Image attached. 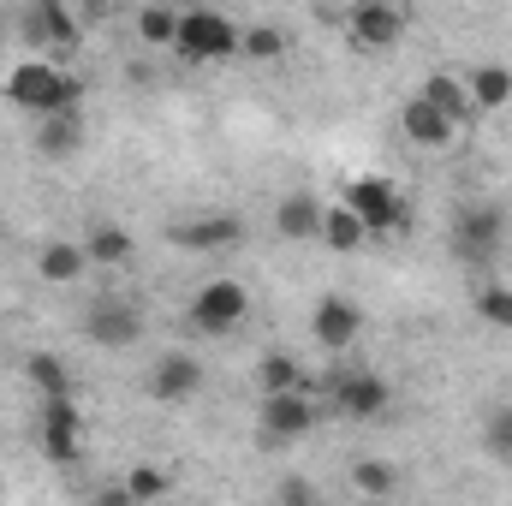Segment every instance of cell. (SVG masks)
Returning a JSON list of instances; mask_svg holds the SVG:
<instances>
[{"instance_id": "obj_5", "label": "cell", "mask_w": 512, "mask_h": 506, "mask_svg": "<svg viewBox=\"0 0 512 506\" xmlns=\"http://www.w3.org/2000/svg\"><path fill=\"white\" fill-rule=\"evenodd\" d=\"M501 251H507V215H501V209L477 203V209H465V215L453 221V256H459L465 268H495Z\"/></svg>"}, {"instance_id": "obj_11", "label": "cell", "mask_w": 512, "mask_h": 506, "mask_svg": "<svg viewBox=\"0 0 512 506\" xmlns=\"http://www.w3.org/2000/svg\"><path fill=\"white\" fill-rule=\"evenodd\" d=\"M310 334H316V346H322V352H352V346H358V334H364V310H358L352 298L328 292V298L316 304V316H310Z\"/></svg>"}, {"instance_id": "obj_30", "label": "cell", "mask_w": 512, "mask_h": 506, "mask_svg": "<svg viewBox=\"0 0 512 506\" xmlns=\"http://www.w3.org/2000/svg\"><path fill=\"white\" fill-rule=\"evenodd\" d=\"M483 447H489L495 459H512V405H495V411L483 417Z\"/></svg>"}, {"instance_id": "obj_31", "label": "cell", "mask_w": 512, "mask_h": 506, "mask_svg": "<svg viewBox=\"0 0 512 506\" xmlns=\"http://www.w3.org/2000/svg\"><path fill=\"white\" fill-rule=\"evenodd\" d=\"M316 495H322V489H316L310 477H286V483L274 489V501H316Z\"/></svg>"}, {"instance_id": "obj_21", "label": "cell", "mask_w": 512, "mask_h": 506, "mask_svg": "<svg viewBox=\"0 0 512 506\" xmlns=\"http://www.w3.org/2000/svg\"><path fill=\"white\" fill-rule=\"evenodd\" d=\"M417 96H423V102H435L453 126H465V120L477 114V108H471V96H465V78H447V72H429Z\"/></svg>"}, {"instance_id": "obj_16", "label": "cell", "mask_w": 512, "mask_h": 506, "mask_svg": "<svg viewBox=\"0 0 512 506\" xmlns=\"http://www.w3.org/2000/svg\"><path fill=\"white\" fill-rule=\"evenodd\" d=\"M274 233L280 239H316L322 233V197L316 191H286L274 203Z\"/></svg>"}, {"instance_id": "obj_17", "label": "cell", "mask_w": 512, "mask_h": 506, "mask_svg": "<svg viewBox=\"0 0 512 506\" xmlns=\"http://www.w3.org/2000/svg\"><path fill=\"white\" fill-rule=\"evenodd\" d=\"M78 143H84V114H78V108L42 114V126H36V149H42L48 161H66V155H78Z\"/></svg>"}, {"instance_id": "obj_25", "label": "cell", "mask_w": 512, "mask_h": 506, "mask_svg": "<svg viewBox=\"0 0 512 506\" xmlns=\"http://www.w3.org/2000/svg\"><path fill=\"white\" fill-rule=\"evenodd\" d=\"M239 54L256 60V66L280 60V54H286V30H280V24H251V30H239Z\"/></svg>"}, {"instance_id": "obj_10", "label": "cell", "mask_w": 512, "mask_h": 506, "mask_svg": "<svg viewBox=\"0 0 512 506\" xmlns=\"http://www.w3.org/2000/svg\"><path fill=\"white\" fill-rule=\"evenodd\" d=\"M18 30H24L36 48H54V54H72V48L84 42V30H78V18H72L66 0H30Z\"/></svg>"}, {"instance_id": "obj_9", "label": "cell", "mask_w": 512, "mask_h": 506, "mask_svg": "<svg viewBox=\"0 0 512 506\" xmlns=\"http://www.w3.org/2000/svg\"><path fill=\"white\" fill-rule=\"evenodd\" d=\"M387 405H393V387H387L376 370H346V376H334V411H340V417L376 423V417H387Z\"/></svg>"}, {"instance_id": "obj_4", "label": "cell", "mask_w": 512, "mask_h": 506, "mask_svg": "<svg viewBox=\"0 0 512 506\" xmlns=\"http://www.w3.org/2000/svg\"><path fill=\"white\" fill-rule=\"evenodd\" d=\"M185 316H191L197 334H215V340H221V334H233V328L251 316V292H245L239 280H203V286L191 292V310H185Z\"/></svg>"}, {"instance_id": "obj_7", "label": "cell", "mask_w": 512, "mask_h": 506, "mask_svg": "<svg viewBox=\"0 0 512 506\" xmlns=\"http://www.w3.org/2000/svg\"><path fill=\"white\" fill-rule=\"evenodd\" d=\"M84 340L102 346V352H131L143 340V310L131 298H96L84 310Z\"/></svg>"}, {"instance_id": "obj_13", "label": "cell", "mask_w": 512, "mask_h": 506, "mask_svg": "<svg viewBox=\"0 0 512 506\" xmlns=\"http://www.w3.org/2000/svg\"><path fill=\"white\" fill-rule=\"evenodd\" d=\"M179 251H197V256H215V251H233L245 239V221L239 215H197V221H173L167 233Z\"/></svg>"}, {"instance_id": "obj_26", "label": "cell", "mask_w": 512, "mask_h": 506, "mask_svg": "<svg viewBox=\"0 0 512 506\" xmlns=\"http://www.w3.org/2000/svg\"><path fill=\"white\" fill-rule=\"evenodd\" d=\"M120 495H126V501H161V495H173V477H167L161 465H131L126 483H120Z\"/></svg>"}, {"instance_id": "obj_19", "label": "cell", "mask_w": 512, "mask_h": 506, "mask_svg": "<svg viewBox=\"0 0 512 506\" xmlns=\"http://www.w3.org/2000/svg\"><path fill=\"white\" fill-rule=\"evenodd\" d=\"M84 268H90V256H84V245H72V239H54V245H42V256H36V274L48 286H72Z\"/></svg>"}, {"instance_id": "obj_22", "label": "cell", "mask_w": 512, "mask_h": 506, "mask_svg": "<svg viewBox=\"0 0 512 506\" xmlns=\"http://www.w3.org/2000/svg\"><path fill=\"white\" fill-rule=\"evenodd\" d=\"M465 96H471V108H507L512 102V66H477L471 78H465Z\"/></svg>"}, {"instance_id": "obj_18", "label": "cell", "mask_w": 512, "mask_h": 506, "mask_svg": "<svg viewBox=\"0 0 512 506\" xmlns=\"http://www.w3.org/2000/svg\"><path fill=\"white\" fill-rule=\"evenodd\" d=\"M131 233L126 227H114V221H96L90 227V239H84V256H90V268H126L131 262Z\"/></svg>"}, {"instance_id": "obj_28", "label": "cell", "mask_w": 512, "mask_h": 506, "mask_svg": "<svg viewBox=\"0 0 512 506\" xmlns=\"http://www.w3.org/2000/svg\"><path fill=\"white\" fill-rule=\"evenodd\" d=\"M256 376H262V393H280V387H304V364L292 352H268L256 364Z\"/></svg>"}, {"instance_id": "obj_32", "label": "cell", "mask_w": 512, "mask_h": 506, "mask_svg": "<svg viewBox=\"0 0 512 506\" xmlns=\"http://www.w3.org/2000/svg\"><path fill=\"white\" fill-rule=\"evenodd\" d=\"M78 6H84L90 18H108V6H114V0H78Z\"/></svg>"}, {"instance_id": "obj_12", "label": "cell", "mask_w": 512, "mask_h": 506, "mask_svg": "<svg viewBox=\"0 0 512 506\" xmlns=\"http://www.w3.org/2000/svg\"><path fill=\"white\" fill-rule=\"evenodd\" d=\"M78 435H84V417H78L72 393L42 399V453H48L54 465H72V459L84 453V447H78Z\"/></svg>"}, {"instance_id": "obj_2", "label": "cell", "mask_w": 512, "mask_h": 506, "mask_svg": "<svg viewBox=\"0 0 512 506\" xmlns=\"http://www.w3.org/2000/svg\"><path fill=\"white\" fill-rule=\"evenodd\" d=\"M173 48H179V60H191V66L233 60V54H239V24H233L227 12H215V6H191V12H179Z\"/></svg>"}, {"instance_id": "obj_1", "label": "cell", "mask_w": 512, "mask_h": 506, "mask_svg": "<svg viewBox=\"0 0 512 506\" xmlns=\"http://www.w3.org/2000/svg\"><path fill=\"white\" fill-rule=\"evenodd\" d=\"M12 108H24V114H60V108H78V78H66L60 66H48V60H24V66H12L6 72V90H0Z\"/></svg>"}, {"instance_id": "obj_27", "label": "cell", "mask_w": 512, "mask_h": 506, "mask_svg": "<svg viewBox=\"0 0 512 506\" xmlns=\"http://www.w3.org/2000/svg\"><path fill=\"white\" fill-rule=\"evenodd\" d=\"M352 489H358V495H376V501H382V495H399V471L382 465V459H358V465H352Z\"/></svg>"}, {"instance_id": "obj_24", "label": "cell", "mask_w": 512, "mask_h": 506, "mask_svg": "<svg viewBox=\"0 0 512 506\" xmlns=\"http://www.w3.org/2000/svg\"><path fill=\"white\" fill-rule=\"evenodd\" d=\"M173 36H179V12L173 6H143L137 12V42L143 48H173Z\"/></svg>"}, {"instance_id": "obj_20", "label": "cell", "mask_w": 512, "mask_h": 506, "mask_svg": "<svg viewBox=\"0 0 512 506\" xmlns=\"http://www.w3.org/2000/svg\"><path fill=\"white\" fill-rule=\"evenodd\" d=\"M328 251H340V256H352V251H364V239H370V227L346 209V203H334V209H322V233H316Z\"/></svg>"}, {"instance_id": "obj_33", "label": "cell", "mask_w": 512, "mask_h": 506, "mask_svg": "<svg viewBox=\"0 0 512 506\" xmlns=\"http://www.w3.org/2000/svg\"><path fill=\"white\" fill-rule=\"evenodd\" d=\"M0 495H6V483H0Z\"/></svg>"}, {"instance_id": "obj_3", "label": "cell", "mask_w": 512, "mask_h": 506, "mask_svg": "<svg viewBox=\"0 0 512 506\" xmlns=\"http://www.w3.org/2000/svg\"><path fill=\"white\" fill-rule=\"evenodd\" d=\"M346 209L370 227V233H411V203H405V191L382 179V173H364V179H352L346 185Z\"/></svg>"}, {"instance_id": "obj_15", "label": "cell", "mask_w": 512, "mask_h": 506, "mask_svg": "<svg viewBox=\"0 0 512 506\" xmlns=\"http://www.w3.org/2000/svg\"><path fill=\"white\" fill-rule=\"evenodd\" d=\"M399 137H405V143H417V149H447V143L459 137V126H453L435 102L411 96V102L399 108Z\"/></svg>"}, {"instance_id": "obj_14", "label": "cell", "mask_w": 512, "mask_h": 506, "mask_svg": "<svg viewBox=\"0 0 512 506\" xmlns=\"http://www.w3.org/2000/svg\"><path fill=\"white\" fill-rule=\"evenodd\" d=\"M197 387H203V364H197L191 352H167V358L143 376V393L161 399V405H185V399H197Z\"/></svg>"}, {"instance_id": "obj_6", "label": "cell", "mask_w": 512, "mask_h": 506, "mask_svg": "<svg viewBox=\"0 0 512 506\" xmlns=\"http://www.w3.org/2000/svg\"><path fill=\"white\" fill-rule=\"evenodd\" d=\"M316 405H310V393L304 387H280V393H262V405H256V423H262V435L274 441V447H292V441H304L310 429H316Z\"/></svg>"}, {"instance_id": "obj_8", "label": "cell", "mask_w": 512, "mask_h": 506, "mask_svg": "<svg viewBox=\"0 0 512 506\" xmlns=\"http://www.w3.org/2000/svg\"><path fill=\"white\" fill-rule=\"evenodd\" d=\"M346 36H352V48L387 54V48H399V36H405V12H399L393 0H352Z\"/></svg>"}, {"instance_id": "obj_29", "label": "cell", "mask_w": 512, "mask_h": 506, "mask_svg": "<svg viewBox=\"0 0 512 506\" xmlns=\"http://www.w3.org/2000/svg\"><path fill=\"white\" fill-rule=\"evenodd\" d=\"M477 316H483L489 328H507V334H512V286L489 280V286L477 292Z\"/></svg>"}, {"instance_id": "obj_23", "label": "cell", "mask_w": 512, "mask_h": 506, "mask_svg": "<svg viewBox=\"0 0 512 506\" xmlns=\"http://www.w3.org/2000/svg\"><path fill=\"white\" fill-rule=\"evenodd\" d=\"M24 376H30V387H36L42 399L72 393V370H66V358H54V352H30V358H24Z\"/></svg>"}]
</instances>
